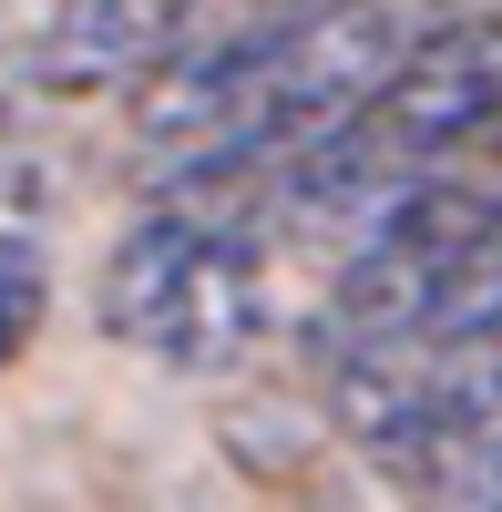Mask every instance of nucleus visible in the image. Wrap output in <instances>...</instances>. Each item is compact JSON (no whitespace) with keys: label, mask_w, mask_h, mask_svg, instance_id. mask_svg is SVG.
I'll return each mask as SVG.
<instances>
[{"label":"nucleus","mask_w":502,"mask_h":512,"mask_svg":"<svg viewBox=\"0 0 502 512\" xmlns=\"http://www.w3.org/2000/svg\"><path fill=\"white\" fill-rule=\"evenodd\" d=\"M502 113V21H441L349 123L267 164V216L298 246H369L400 185Z\"/></svg>","instance_id":"nucleus-1"},{"label":"nucleus","mask_w":502,"mask_h":512,"mask_svg":"<svg viewBox=\"0 0 502 512\" xmlns=\"http://www.w3.org/2000/svg\"><path fill=\"white\" fill-rule=\"evenodd\" d=\"M257 185H267V164H236V154L164 175V205L103 256V297H93L103 338H123L164 369H195V379H216L257 349V328H267Z\"/></svg>","instance_id":"nucleus-2"},{"label":"nucleus","mask_w":502,"mask_h":512,"mask_svg":"<svg viewBox=\"0 0 502 512\" xmlns=\"http://www.w3.org/2000/svg\"><path fill=\"white\" fill-rule=\"evenodd\" d=\"M441 21H451L441 0H318V11L277 21V31H226L236 154L246 164H277V154L318 144L328 123H349Z\"/></svg>","instance_id":"nucleus-3"},{"label":"nucleus","mask_w":502,"mask_h":512,"mask_svg":"<svg viewBox=\"0 0 502 512\" xmlns=\"http://www.w3.org/2000/svg\"><path fill=\"white\" fill-rule=\"evenodd\" d=\"M410 349H421V338H410ZM492 451H502V308L451 328V338H431V349L410 359V410H400V431L380 451V472L431 492V502H451Z\"/></svg>","instance_id":"nucleus-4"},{"label":"nucleus","mask_w":502,"mask_h":512,"mask_svg":"<svg viewBox=\"0 0 502 512\" xmlns=\"http://www.w3.org/2000/svg\"><path fill=\"white\" fill-rule=\"evenodd\" d=\"M205 41V0H62L52 41L31 52L41 93H113V82H144Z\"/></svg>","instance_id":"nucleus-5"},{"label":"nucleus","mask_w":502,"mask_h":512,"mask_svg":"<svg viewBox=\"0 0 502 512\" xmlns=\"http://www.w3.org/2000/svg\"><path fill=\"white\" fill-rule=\"evenodd\" d=\"M41 297H52V267H41V236L31 226H0V369L31 349L41 328Z\"/></svg>","instance_id":"nucleus-6"},{"label":"nucleus","mask_w":502,"mask_h":512,"mask_svg":"<svg viewBox=\"0 0 502 512\" xmlns=\"http://www.w3.org/2000/svg\"><path fill=\"white\" fill-rule=\"evenodd\" d=\"M451 512H502V451L482 461V472H472L462 492H451Z\"/></svg>","instance_id":"nucleus-7"},{"label":"nucleus","mask_w":502,"mask_h":512,"mask_svg":"<svg viewBox=\"0 0 502 512\" xmlns=\"http://www.w3.org/2000/svg\"><path fill=\"white\" fill-rule=\"evenodd\" d=\"M318 11V0H236V31H277V21H298Z\"/></svg>","instance_id":"nucleus-8"}]
</instances>
